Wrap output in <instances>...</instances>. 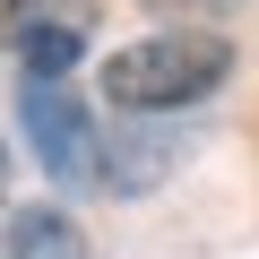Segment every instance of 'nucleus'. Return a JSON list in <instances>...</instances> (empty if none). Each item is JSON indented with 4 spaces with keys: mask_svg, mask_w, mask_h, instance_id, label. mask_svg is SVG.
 <instances>
[{
    "mask_svg": "<svg viewBox=\"0 0 259 259\" xmlns=\"http://www.w3.org/2000/svg\"><path fill=\"white\" fill-rule=\"evenodd\" d=\"M225 69H233V44H225V35H147V44L112 52L95 87H104L112 112L147 121V112H182V104H199L207 87H225Z\"/></svg>",
    "mask_w": 259,
    "mask_h": 259,
    "instance_id": "1",
    "label": "nucleus"
},
{
    "mask_svg": "<svg viewBox=\"0 0 259 259\" xmlns=\"http://www.w3.org/2000/svg\"><path fill=\"white\" fill-rule=\"evenodd\" d=\"M18 130H26V147H35V164H44L52 182H69V190L112 182V147H104V130H95V112H87L61 78H35V87H26Z\"/></svg>",
    "mask_w": 259,
    "mask_h": 259,
    "instance_id": "2",
    "label": "nucleus"
},
{
    "mask_svg": "<svg viewBox=\"0 0 259 259\" xmlns=\"http://www.w3.org/2000/svg\"><path fill=\"white\" fill-rule=\"evenodd\" d=\"M9 52H18V69H26V78H61L87 44H78L69 26H52V18H26V26L9 35Z\"/></svg>",
    "mask_w": 259,
    "mask_h": 259,
    "instance_id": "4",
    "label": "nucleus"
},
{
    "mask_svg": "<svg viewBox=\"0 0 259 259\" xmlns=\"http://www.w3.org/2000/svg\"><path fill=\"white\" fill-rule=\"evenodd\" d=\"M147 9H173V18H225V9H242V0H147Z\"/></svg>",
    "mask_w": 259,
    "mask_h": 259,
    "instance_id": "5",
    "label": "nucleus"
},
{
    "mask_svg": "<svg viewBox=\"0 0 259 259\" xmlns=\"http://www.w3.org/2000/svg\"><path fill=\"white\" fill-rule=\"evenodd\" d=\"M9 259H95V250L61 207H18L9 216Z\"/></svg>",
    "mask_w": 259,
    "mask_h": 259,
    "instance_id": "3",
    "label": "nucleus"
}]
</instances>
